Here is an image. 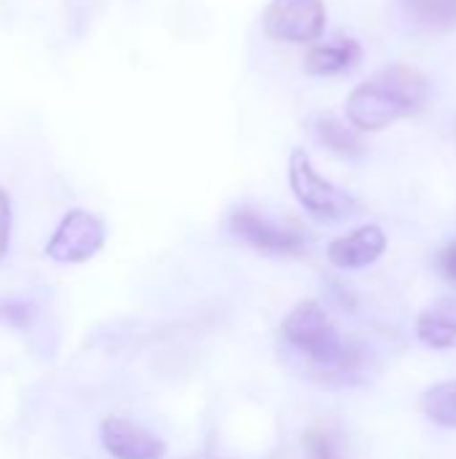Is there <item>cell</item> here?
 <instances>
[{"instance_id": "1", "label": "cell", "mask_w": 456, "mask_h": 459, "mask_svg": "<svg viewBox=\"0 0 456 459\" xmlns=\"http://www.w3.org/2000/svg\"><path fill=\"white\" fill-rule=\"evenodd\" d=\"M427 78L409 65H390L347 97V121L357 132H382L395 121L422 110L427 102Z\"/></svg>"}, {"instance_id": "2", "label": "cell", "mask_w": 456, "mask_h": 459, "mask_svg": "<svg viewBox=\"0 0 456 459\" xmlns=\"http://www.w3.org/2000/svg\"><path fill=\"white\" fill-rule=\"evenodd\" d=\"M280 333L290 350L328 374H352L357 366L355 350L341 339L336 323L317 301H301L282 320Z\"/></svg>"}, {"instance_id": "3", "label": "cell", "mask_w": 456, "mask_h": 459, "mask_svg": "<svg viewBox=\"0 0 456 459\" xmlns=\"http://www.w3.org/2000/svg\"><path fill=\"white\" fill-rule=\"evenodd\" d=\"M288 180H290V191L296 194L298 204L317 221L336 223V221H347L360 212V202L349 191H344L336 183H331L328 178H323L314 169L309 153L301 148L293 151L288 159Z\"/></svg>"}, {"instance_id": "4", "label": "cell", "mask_w": 456, "mask_h": 459, "mask_svg": "<svg viewBox=\"0 0 456 459\" xmlns=\"http://www.w3.org/2000/svg\"><path fill=\"white\" fill-rule=\"evenodd\" d=\"M325 3L323 0H271L261 16L263 32L271 40L312 46L325 32Z\"/></svg>"}, {"instance_id": "5", "label": "cell", "mask_w": 456, "mask_h": 459, "mask_svg": "<svg viewBox=\"0 0 456 459\" xmlns=\"http://www.w3.org/2000/svg\"><path fill=\"white\" fill-rule=\"evenodd\" d=\"M108 239L102 218L89 210H70L46 245V255L56 264H86L91 261Z\"/></svg>"}, {"instance_id": "6", "label": "cell", "mask_w": 456, "mask_h": 459, "mask_svg": "<svg viewBox=\"0 0 456 459\" xmlns=\"http://www.w3.org/2000/svg\"><path fill=\"white\" fill-rule=\"evenodd\" d=\"M228 231L247 247L269 255H301L306 250V239L298 231L280 226L250 207H237L228 215Z\"/></svg>"}, {"instance_id": "7", "label": "cell", "mask_w": 456, "mask_h": 459, "mask_svg": "<svg viewBox=\"0 0 456 459\" xmlns=\"http://www.w3.org/2000/svg\"><path fill=\"white\" fill-rule=\"evenodd\" d=\"M102 449L113 459H164L167 444L148 428L124 420V417H108L99 428Z\"/></svg>"}, {"instance_id": "8", "label": "cell", "mask_w": 456, "mask_h": 459, "mask_svg": "<svg viewBox=\"0 0 456 459\" xmlns=\"http://www.w3.org/2000/svg\"><path fill=\"white\" fill-rule=\"evenodd\" d=\"M384 253H387V234L376 223H366L328 245V261L344 272L368 269Z\"/></svg>"}, {"instance_id": "9", "label": "cell", "mask_w": 456, "mask_h": 459, "mask_svg": "<svg viewBox=\"0 0 456 459\" xmlns=\"http://www.w3.org/2000/svg\"><path fill=\"white\" fill-rule=\"evenodd\" d=\"M417 336L430 350H456V296H441L419 312Z\"/></svg>"}, {"instance_id": "10", "label": "cell", "mask_w": 456, "mask_h": 459, "mask_svg": "<svg viewBox=\"0 0 456 459\" xmlns=\"http://www.w3.org/2000/svg\"><path fill=\"white\" fill-rule=\"evenodd\" d=\"M360 59H363V48L357 40L312 46L306 54V70L314 75H341L349 73Z\"/></svg>"}, {"instance_id": "11", "label": "cell", "mask_w": 456, "mask_h": 459, "mask_svg": "<svg viewBox=\"0 0 456 459\" xmlns=\"http://www.w3.org/2000/svg\"><path fill=\"white\" fill-rule=\"evenodd\" d=\"M312 129H314V137L328 151H333L339 156H349L352 159V156H360L366 151V143H363L360 132L352 124H344V121H339L333 116H320Z\"/></svg>"}, {"instance_id": "12", "label": "cell", "mask_w": 456, "mask_h": 459, "mask_svg": "<svg viewBox=\"0 0 456 459\" xmlns=\"http://www.w3.org/2000/svg\"><path fill=\"white\" fill-rule=\"evenodd\" d=\"M419 409L433 425L443 430H456V379L427 387L419 398Z\"/></svg>"}, {"instance_id": "13", "label": "cell", "mask_w": 456, "mask_h": 459, "mask_svg": "<svg viewBox=\"0 0 456 459\" xmlns=\"http://www.w3.org/2000/svg\"><path fill=\"white\" fill-rule=\"evenodd\" d=\"M400 5L425 30L449 32L456 27V0H400Z\"/></svg>"}, {"instance_id": "14", "label": "cell", "mask_w": 456, "mask_h": 459, "mask_svg": "<svg viewBox=\"0 0 456 459\" xmlns=\"http://www.w3.org/2000/svg\"><path fill=\"white\" fill-rule=\"evenodd\" d=\"M306 455L309 459H339V446L328 433H309L306 436Z\"/></svg>"}, {"instance_id": "15", "label": "cell", "mask_w": 456, "mask_h": 459, "mask_svg": "<svg viewBox=\"0 0 456 459\" xmlns=\"http://www.w3.org/2000/svg\"><path fill=\"white\" fill-rule=\"evenodd\" d=\"M11 229H13V212H11V199L8 194L0 188V264L8 253L11 245Z\"/></svg>"}, {"instance_id": "16", "label": "cell", "mask_w": 456, "mask_h": 459, "mask_svg": "<svg viewBox=\"0 0 456 459\" xmlns=\"http://www.w3.org/2000/svg\"><path fill=\"white\" fill-rule=\"evenodd\" d=\"M435 264H438V272L443 274V280L456 288V237L438 250Z\"/></svg>"}]
</instances>
